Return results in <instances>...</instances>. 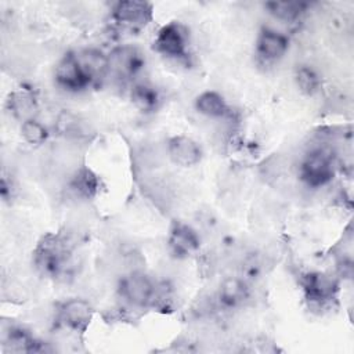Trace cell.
<instances>
[{"mask_svg": "<svg viewBox=\"0 0 354 354\" xmlns=\"http://www.w3.org/2000/svg\"><path fill=\"white\" fill-rule=\"evenodd\" d=\"M71 250L66 241L59 235H46L35 250L36 267L47 275H58L68 263Z\"/></svg>", "mask_w": 354, "mask_h": 354, "instance_id": "cell-1", "label": "cell"}, {"mask_svg": "<svg viewBox=\"0 0 354 354\" xmlns=\"http://www.w3.org/2000/svg\"><path fill=\"white\" fill-rule=\"evenodd\" d=\"M299 176L301 181L311 188L326 185L335 176L332 155L321 148L310 151L300 163Z\"/></svg>", "mask_w": 354, "mask_h": 354, "instance_id": "cell-2", "label": "cell"}, {"mask_svg": "<svg viewBox=\"0 0 354 354\" xmlns=\"http://www.w3.org/2000/svg\"><path fill=\"white\" fill-rule=\"evenodd\" d=\"M118 290L120 297L130 306L148 307L152 306L156 283L145 272L131 271L122 277Z\"/></svg>", "mask_w": 354, "mask_h": 354, "instance_id": "cell-3", "label": "cell"}, {"mask_svg": "<svg viewBox=\"0 0 354 354\" xmlns=\"http://www.w3.org/2000/svg\"><path fill=\"white\" fill-rule=\"evenodd\" d=\"M153 48L167 58H185L188 48L187 29L178 22H169L158 30Z\"/></svg>", "mask_w": 354, "mask_h": 354, "instance_id": "cell-4", "label": "cell"}, {"mask_svg": "<svg viewBox=\"0 0 354 354\" xmlns=\"http://www.w3.org/2000/svg\"><path fill=\"white\" fill-rule=\"evenodd\" d=\"M54 77L55 83L61 88L72 93H77L93 84L90 77L80 66L75 53H68L58 61L54 71Z\"/></svg>", "mask_w": 354, "mask_h": 354, "instance_id": "cell-5", "label": "cell"}, {"mask_svg": "<svg viewBox=\"0 0 354 354\" xmlns=\"http://www.w3.org/2000/svg\"><path fill=\"white\" fill-rule=\"evenodd\" d=\"M113 21L129 29L144 28L152 19V6L145 1H119L112 8Z\"/></svg>", "mask_w": 354, "mask_h": 354, "instance_id": "cell-6", "label": "cell"}, {"mask_svg": "<svg viewBox=\"0 0 354 354\" xmlns=\"http://www.w3.org/2000/svg\"><path fill=\"white\" fill-rule=\"evenodd\" d=\"M109 73L119 79L134 77L144 66V57L138 48L133 46H122L115 48L109 55Z\"/></svg>", "mask_w": 354, "mask_h": 354, "instance_id": "cell-7", "label": "cell"}, {"mask_svg": "<svg viewBox=\"0 0 354 354\" xmlns=\"http://www.w3.org/2000/svg\"><path fill=\"white\" fill-rule=\"evenodd\" d=\"M167 245L173 256L178 259H185L198 252L201 246V239L198 232L185 223H174L170 227Z\"/></svg>", "mask_w": 354, "mask_h": 354, "instance_id": "cell-8", "label": "cell"}, {"mask_svg": "<svg viewBox=\"0 0 354 354\" xmlns=\"http://www.w3.org/2000/svg\"><path fill=\"white\" fill-rule=\"evenodd\" d=\"M58 318L64 326L83 332L93 319V307L84 299H69L59 306Z\"/></svg>", "mask_w": 354, "mask_h": 354, "instance_id": "cell-9", "label": "cell"}, {"mask_svg": "<svg viewBox=\"0 0 354 354\" xmlns=\"http://www.w3.org/2000/svg\"><path fill=\"white\" fill-rule=\"evenodd\" d=\"M289 50V39L272 28H263L256 39V53L264 62L281 59Z\"/></svg>", "mask_w": 354, "mask_h": 354, "instance_id": "cell-10", "label": "cell"}, {"mask_svg": "<svg viewBox=\"0 0 354 354\" xmlns=\"http://www.w3.org/2000/svg\"><path fill=\"white\" fill-rule=\"evenodd\" d=\"M306 297L317 304H325L336 297L339 285L335 278L324 272H310L303 278Z\"/></svg>", "mask_w": 354, "mask_h": 354, "instance_id": "cell-11", "label": "cell"}, {"mask_svg": "<svg viewBox=\"0 0 354 354\" xmlns=\"http://www.w3.org/2000/svg\"><path fill=\"white\" fill-rule=\"evenodd\" d=\"M167 155L173 163L181 167H191L201 162L202 148L191 137L173 136L167 141Z\"/></svg>", "mask_w": 354, "mask_h": 354, "instance_id": "cell-12", "label": "cell"}, {"mask_svg": "<svg viewBox=\"0 0 354 354\" xmlns=\"http://www.w3.org/2000/svg\"><path fill=\"white\" fill-rule=\"evenodd\" d=\"M75 54L91 83L104 79L109 73L108 55H105L102 51L97 48H84Z\"/></svg>", "mask_w": 354, "mask_h": 354, "instance_id": "cell-13", "label": "cell"}, {"mask_svg": "<svg viewBox=\"0 0 354 354\" xmlns=\"http://www.w3.org/2000/svg\"><path fill=\"white\" fill-rule=\"evenodd\" d=\"M195 109L206 116L213 119H221L230 115V106L224 97L213 90H207L201 93L195 98Z\"/></svg>", "mask_w": 354, "mask_h": 354, "instance_id": "cell-14", "label": "cell"}, {"mask_svg": "<svg viewBox=\"0 0 354 354\" xmlns=\"http://www.w3.org/2000/svg\"><path fill=\"white\" fill-rule=\"evenodd\" d=\"M249 297V289L241 278H227L221 282L218 289V300L225 308H235Z\"/></svg>", "mask_w": 354, "mask_h": 354, "instance_id": "cell-15", "label": "cell"}, {"mask_svg": "<svg viewBox=\"0 0 354 354\" xmlns=\"http://www.w3.org/2000/svg\"><path fill=\"white\" fill-rule=\"evenodd\" d=\"M130 100L133 105L141 112H153L160 104V95L158 90L149 83H136L130 90Z\"/></svg>", "mask_w": 354, "mask_h": 354, "instance_id": "cell-16", "label": "cell"}, {"mask_svg": "<svg viewBox=\"0 0 354 354\" xmlns=\"http://www.w3.org/2000/svg\"><path fill=\"white\" fill-rule=\"evenodd\" d=\"M8 109L14 118L19 119L21 123L29 119H35L37 113V102L32 93L26 90L14 91L8 98Z\"/></svg>", "mask_w": 354, "mask_h": 354, "instance_id": "cell-17", "label": "cell"}, {"mask_svg": "<svg viewBox=\"0 0 354 354\" xmlns=\"http://www.w3.org/2000/svg\"><path fill=\"white\" fill-rule=\"evenodd\" d=\"M71 188L76 192V195L84 199H91L100 191V178L90 169L82 167L73 174L71 180Z\"/></svg>", "mask_w": 354, "mask_h": 354, "instance_id": "cell-18", "label": "cell"}, {"mask_svg": "<svg viewBox=\"0 0 354 354\" xmlns=\"http://www.w3.org/2000/svg\"><path fill=\"white\" fill-rule=\"evenodd\" d=\"M264 8L275 19L283 22H295L307 10V3L301 1H268L264 4Z\"/></svg>", "mask_w": 354, "mask_h": 354, "instance_id": "cell-19", "label": "cell"}, {"mask_svg": "<svg viewBox=\"0 0 354 354\" xmlns=\"http://www.w3.org/2000/svg\"><path fill=\"white\" fill-rule=\"evenodd\" d=\"M295 80L299 90L306 95L315 94L321 87V77L315 69L308 65H300L296 69Z\"/></svg>", "mask_w": 354, "mask_h": 354, "instance_id": "cell-20", "label": "cell"}, {"mask_svg": "<svg viewBox=\"0 0 354 354\" xmlns=\"http://www.w3.org/2000/svg\"><path fill=\"white\" fill-rule=\"evenodd\" d=\"M21 137L30 145H40L48 138V130L35 118L21 123Z\"/></svg>", "mask_w": 354, "mask_h": 354, "instance_id": "cell-21", "label": "cell"}]
</instances>
